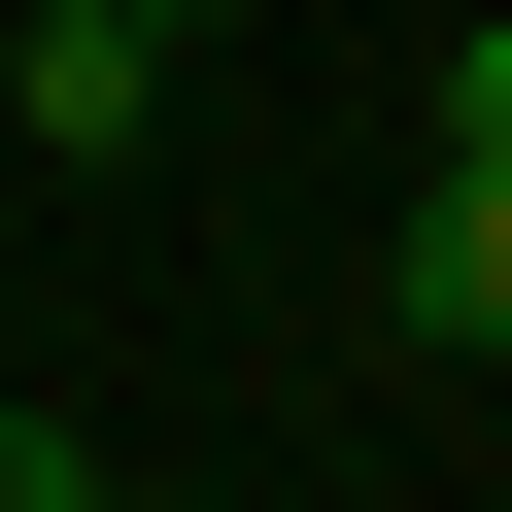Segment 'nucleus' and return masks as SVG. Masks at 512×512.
<instances>
[{"instance_id":"7ed1b4c3","label":"nucleus","mask_w":512,"mask_h":512,"mask_svg":"<svg viewBox=\"0 0 512 512\" xmlns=\"http://www.w3.org/2000/svg\"><path fill=\"white\" fill-rule=\"evenodd\" d=\"M0 512H103V444H69V410H0Z\"/></svg>"},{"instance_id":"f03ea898","label":"nucleus","mask_w":512,"mask_h":512,"mask_svg":"<svg viewBox=\"0 0 512 512\" xmlns=\"http://www.w3.org/2000/svg\"><path fill=\"white\" fill-rule=\"evenodd\" d=\"M376 308H410V342H512V137H444V205H410Z\"/></svg>"},{"instance_id":"f257e3e1","label":"nucleus","mask_w":512,"mask_h":512,"mask_svg":"<svg viewBox=\"0 0 512 512\" xmlns=\"http://www.w3.org/2000/svg\"><path fill=\"white\" fill-rule=\"evenodd\" d=\"M0 103H35V171H137V103H171V35H103V0H35V35H0Z\"/></svg>"},{"instance_id":"20e7f679","label":"nucleus","mask_w":512,"mask_h":512,"mask_svg":"<svg viewBox=\"0 0 512 512\" xmlns=\"http://www.w3.org/2000/svg\"><path fill=\"white\" fill-rule=\"evenodd\" d=\"M103 35H239V0H103Z\"/></svg>"}]
</instances>
